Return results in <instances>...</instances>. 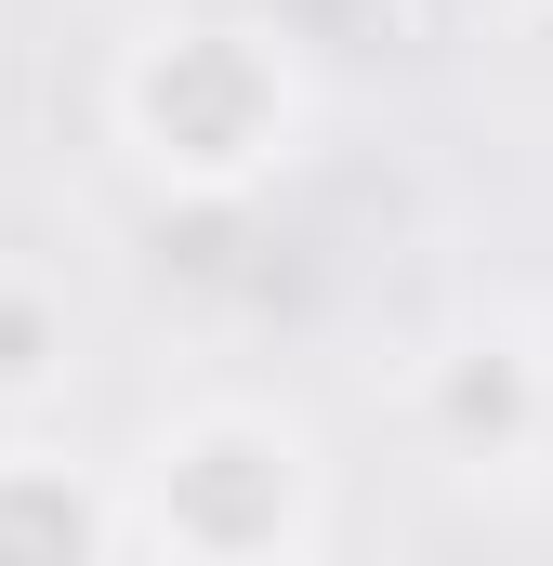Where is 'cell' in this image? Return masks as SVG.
Instances as JSON below:
<instances>
[{
  "label": "cell",
  "instance_id": "277c9868",
  "mask_svg": "<svg viewBox=\"0 0 553 566\" xmlns=\"http://www.w3.org/2000/svg\"><path fill=\"white\" fill-rule=\"evenodd\" d=\"M53 356H66L53 303H40V290H0V396H40V382H53Z\"/></svg>",
  "mask_w": 553,
  "mask_h": 566
},
{
  "label": "cell",
  "instance_id": "6da1fadb",
  "mask_svg": "<svg viewBox=\"0 0 553 566\" xmlns=\"http://www.w3.org/2000/svg\"><path fill=\"white\" fill-rule=\"evenodd\" d=\"M276 119H290V93H276V66H264L251 27H171V40L133 66V133H145V158L185 171L198 198H225V185L276 145Z\"/></svg>",
  "mask_w": 553,
  "mask_h": 566
},
{
  "label": "cell",
  "instance_id": "3957f363",
  "mask_svg": "<svg viewBox=\"0 0 553 566\" xmlns=\"http://www.w3.org/2000/svg\"><path fill=\"white\" fill-rule=\"evenodd\" d=\"M27 541H53V554H93V541H106V514H93L80 488H66V501H53V488H0V554H27Z\"/></svg>",
  "mask_w": 553,
  "mask_h": 566
},
{
  "label": "cell",
  "instance_id": "7a4b0ae2",
  "mask_svg": "<svg viewBox=\"0 0 553 566\" xmlns=\"http://www.w3.org/2000/svg\"><path fill=\"white\" fill-rule=\"evenodd\" d=\"M541 409V382H528V343H461L448 369H435V422L461 434V448H514Z\"/></svg>",
  "mask_w": 553,
  "mask_h": 566
}]
</instances>
